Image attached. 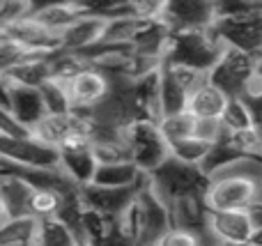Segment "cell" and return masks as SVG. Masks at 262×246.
Returning a JSON list of instances; mask_svg holds the SVG:
<instances>
[{"label":"cell","instance_id":"11","mask_svg":"<svg viewBox=\"0 0 262 246\" xmlns=\"http://www.w3.org/2000/svg\"><path fill=\"white\" fill-rule=\"evenodd\" d=\"M140 184V182H138ZM136 189H113V187H99V184H85L81 187L78 196H81V205L90 212L106 216L111 221H120L129 212L131 203L136 198Z\"/></svg>","mask_w":262,"mask_h":246},{"label":"cell","instance_id":"26","mask_svg":"<svg viewBox=\"0 0 262 246\" xmlns=\"http://www.w3.org/2000/svg\"><path fill=\"white\" fill-rule=\"evenodd\" d=\"M186 95L180 85L175 83V78L170 76V72L166 69V64L161 67V108L163 115H172V113H182L186 110Z\"/></svg>","mask_w":262,"mask_h":246},{"label":"cell","instance_id":"39","mask_svg":"<svg viewBox=\"0 0 262 246\" xmlns=\"http://www.w3.org/2000/svg\"><path fill=\"white\" fill-rule=\"evenodd\" d=\"M0 41H3V30H0Z\"/></svg>","mask_w":262,"mask_h":246},{"label":"cell","instance_id":"10","mask_svg":"<svg viewBox=\"0 0 262 246\" xmlns=\"http://www.w3.org/2000/svg\"><path fill=\"white\" fill-rule=\"evenodd\" d=\"M58 168L76 187L92 184L97 170V159L92 154L90 136H74L58 147Z\"/></svg>","mask_w":262,"mask_h":246},{"label":"cell","instance_id":"15","mask_svg":"<svg viewBox=\"0 0 262 246\" xmlns=\"http://www.w3.org/2000/svg\"><path fill=\"white\" fill-rule=\"evenodd\" d=\"M85 14H88L85 3H49V5H35L30 16L49 32L60 35Z\"/></svg>","mask_w":262,"mask_h":246},{"label":"cell","instance_id":"28","mask_svg":"<svg viewBox=\"0 0 262 246\" xmlns=\"http://www.w3.org/2000/svg\"><path fill=\"white\" fill-rule=\"evenodd\" d=\"M193 124H195L193 115L182 110V113L163 115L161 122H159V129H161L163 138L168 141V145H172V143H177V141H184V138L193 136Z\"/></svg>","mask_w":262,"mask_h":246},{"label":"cell","instance_id":"16","mask_svg":"<svg viewBox=\"0 0 262 246\" xmlns=\"http://www.w3.org/2000/svg\"><path fill=\"white\" fill-rule=\"evenodd\" d=\"M9 113L14 115V120H16L23 129L30 131L46 115L39 90H37V87H26V85H14V83H9Z\"/></svg>","mask_w":262,"mask_h":246},{"label":"cell","instance_id":"29","mask_svg":"<svg viewBox=\"0 0 262 246\" xmlns=\"http://www.w3.org/2000/svg\"><path fill=\"white\" fill-rule=\"evenodd\" d=\"M209 147H212L209 143L200 141V138H195V136H189V138H184V141L172 143L170 145V156L172 159H177V161H182V164L203 166Z\"/></svg>","mask_w":262,"mask_h":246},{"label":"cell","instance_id":"32","mask_svg":"<svg viewBox=\"0 0 262 246\" xmlns=\"http://www.w3.org/2000/svg\"><path fill=\"white\" fill-rule=\"evenodd\" d=\"M221 122H223V127H226L228 133H235V131H242V129L255 127L253 120H251V115H249V110L244 108V104H242L237 97H232V99L228 101V108H226V113H223Z\"/></svg>","mask_w":262,"mask_h":246},{"label":"cell","instance_id":"9","mask_svg":"<svg viewBox=\"0 0 262 246\" xmlns=\"http://www.w3.org/2000/svg\"><path fill=\"white\" fill-rule=\"evenodd\" d=\"M163 23L170 32L212 30L216 23V3L212 0H166Z\"/></svg>","mask_w":262,"mask_h":246},{"label":"cell","instance_id":"20","mask_svg":"<svg viewBox=\"0 0 262 246\" xmlns=\"http://www.w3.org/2000/svg\"><path fill=\"white\" fill-rule=\"evenodd\" d=\"M9 83L14 85H26V87H37L39 90L46 81H51V67H49V55L41 53H30L21 64L7 74Z\"/></svg>","mask_w":262,"mask_h":246},{"label":"cell","instance_id":"5","mask_svg":"<svg viewBox=\"0 0 262 246\" xmlns=\"http://www.w3.org/2000/svg\"><path fill=\"white\" fill-rule=\"evenodd\" d=\"M212 32L223 46L262 58V5L249 14L216 18Z\"/></svg>","mask_w":262,"mask_h":246},{"label":"cell","instance_id":"22","mask_svg":"<svg viewBox=\"0 0 262 246\" xmlns=\"http://www.w3.org/2000/svg\"><path fill=\"white\" fill-rule=\"evenodd\" d=\"M145 177L136 168L134 161H124V164H113V166H97L95 180L92 184L99 187H113V189H127V187H138V182Z\"/></svg>","mask_w":262,"mask_h":246},{"label":"cell","instance_id":"6","mask_svg":"<svg viewBox=\"0 0 262 246\" xmlns=\"http://www.w3.org/2000/svg\"><path fill=\"white\" fill-rule=\"evenodd\" d=\"M260 60L251 53H244L239 49H230L226 46L219 58V62L214 64V69L209 72V81L216 87H221L228 97H239L244 92V87L253 81V76L260 69Z\"/></svg>","mask_w":262,"mask_h":246},{"label":"cell","instance_id":"30","mask_svg":"<svg viewBox=\"0 0 262 246\" xmlns=\"http://www.w3.org/2000/svg\"><path fill=\"white\" fill-rule=\"evenodd\" d=\"M39 97H41V104H44L46 113H69V110H72L67 85L60 81H53V78L46 81L44 85L39 87Z\"/></svg>","mask_w":262,"mask_h":246},{"label":"cell","instance_id":"41","mask_svg":"<svg viewBox=\"0 0 262 246\" xmlns=\"http://www.w3.org/2000/svg\"><path fill=\"white\" fill-rule=\"evenodd\" d=\"M260 129H262V127H260Z\"/></svg>","mask_w":262,"mask_h":246},{"label":"cell","instance_id":"25","mask_svg":"<svg viewBox=\"0 0 262 246\" xmlns=\"http://www.w3.org/2000/svg\"><path fill=\"white\" fill-rule=\"evenodd\" d=\"M92 154L97 159V166H113L131 161V152L127 145V136L104 138V141H92Z\"/></svg>","mask_w":262,"mask_h":246},{"label":"cell","instance_id":"38","mask_svg":"<svg viewBox=\"0 0 262 246\" xmlns=\"http://www.w3.org/2000/svg\"><path fill=\"white\" fill-rule=\"evenodd\" d=\"M5 221H7V216H5V212H3V207H0V226L5 223Z\"/></svg>","mask_w":262,"mask_h":246},{"label":"cell","instance_id":"34","mask_svg":"<svg viewBox=\"0 0 262 246\" xmlns=\"http://www.w3.org/2000/svg\"><path fill=\"white\" fill-rule=\"evenodd\" d=\"M166 69L170 72V76L175 78V83L186 92V95H191L195 87H200L209 78V74L198 72V69H191V67H180V64H166Z\"/></svg>","mask_w":262,"mask_h":246},{"label":"cell","instance_id":"18","mask_svg":"<svg viewBox=\"0 0 262 246\" xmlns=\"http://www.w3.org/2000/svg\"><path fill=\"white\" fill-rule=\"evenodd\" d=\"M172 226L200 233L209 226V207L205 205V196H186L170 203Z\"/></svg>","mask_w":262,"mask_h":246},{"label":"cell","instance_id":"19","mask_svg":"<svg viewBox=\"0 0 262 246\" xmlns=\"http://www.w3.org/2000/svg\"><path fill=\"white\" fill-rule=\"evenodd\" d=\"M35 189L26 184L18 177H7L3 175L0 184V207H3L7 219H18V216H30V198Z\"/></svg>","mask_w":262,"mask_h":246},{"label":"cell","instance_id":"37","mask_svg":"<svg viewBox=\"0 0 262 246\" xmlns=\"http://www.w3.org/2000/svg\"><path fill=\"white\" fill-rule=\"evenodd\" d=\"M249 216L253 221V228H262V203H255L249 210Z\"/></svg>","mask_w":262,"mask_h":246},{"label":"cell","instance_id":"35","mask_svg":"<svg viewBox=\"0 0 262 246\" xmlns=\"http://www.w3.org/2000/svg\"><path fill=\"white\" fill-rule=\"evenodd\" d=\"M193 136L200 138V141H205V143H209V145H214V143L223 141V138L228 136V131H226L221 120H195Z\"/></svg>","mask_w":262,"mask_h":246},{"label":"cell","instance_id":"13","mask_svg":"<svg viewBox=\"0 0 262 246\" xmlns=\"http://www.w3.org/2000/svg\"><path fill=\"white\" fill-rule=\"evenodd\" d=\"M230 97L216 87L212 81H205L200 87H195L186 99V113L193 115L195 120H221L228 108Z\"/></svg>","mask_w":262,"mask_h":246},{"label":"cell","instance_id":"12","mask_svg":"<svg viewBox=\"0 0 262 246\" xmlns=\"http://www.w3.org/2000/svg\"><path fill=\"white\" fill-rule=\"evenodd\" d=\"M67 85V95L69 101H72V110H78V113H85V110L95 108L111 90V83L106 78L104 72H99L97 67H85L81 74L72 78Z\"/></svg>","mask_w":262,"mask_h":246},{"label":"cell","instance_id":"7","mask_svg":"<svg viewBox=\"0 0 262 246\" xmlns=\"http://www.w3.org/2000/svg\"><path fill=\"white\" fill-rule=\"evenodd\" d=\"M260 187L246 177H212L205 191V205L209 212H249L258 203Z\"/></svg>","mask_w":262,"mask_h":246},{"label":"cell","instance_id":"33","mask_svg":"<svg viewBox=\"0 0 262 246\" xmlns=\"http://www.w3.org/2000/svg\"><path fill=\"white\" fill-rule=\"evenodd\" d=\"M35 9L30 0H0V30L14 26L21 18H28Z\"/></svg>","mask_w":262,"mask_h":246},{"label":"cell","instance_id":"3","mask_svg":"<svg viewBox=\"0 0 262 246\" xmlns=\"http://www.w3.org/2000/svg\"><path fill=\"white\" fill-rule=\"evenodd\" d=\"M152 189L170 205L186 196H205L209 187V177L203 173L200 166H189L168 156L152 175H149Z\"/></svg>","mask_w":262,"mask_h":246},{"label":"cell","instance_id":"36","mask_svg":"<svg viewBox=\"0 0 262 246\" xmlns=\"http://www.w3.org/2000/svg\"><path fill=\"white\" fill-rule=\"evenodd\" d=\"M157 246H200V239L193 230L180 228V226H170L168 233L159 239Z\"/></svg>","mask_w":262,"mask_h":246},{"label":"cell","instance_id":"21","mask_svg":"<svg viewBox=\"0 0 262 246\" xmlns=\"http://www.w3.org/2000/svg\"><path fill=\"white\" fill-rule=\"evenodd\" d=\"M32 246H81V242L60 216H49V219H37Z\"/></svg>","mask_w":262,"mask_h":246},{"label":"cell","instance_id":"24","mask_svg":"<svg viewBox=\"0 0 262 246\" xmlns=\"http://www.w3.org/2000/svg\"><path fill=\"white\" fill-rule=\"evenodd\" d=\"M37 233L35 216H18L7 219L0 226V244H16V246H32Z\"/></svg>","mask_w":262,"mask_h":246},{"label":"cell","instance_id":"27","mask_svg":"<svg viewBox=\"0 0 262 246\" xmlns=\"http://www.w3.org/2000/svg\"><path fill=\"white\" fill-rule=\"evenodd\" d=\"M64 196H67V193H60V191H55V189H35L32 198H30V216H35V219L58 216L60 207H62V203H64Z\"/></svg>","mask_w":262,"mask_h":246},{"label":"cell","instance_id":"4","mask_svg":"<svg viewBox=\"0 0 262 246\" xmlns=\"http://www.w3.org/2000/svg\"><path fill=\"white\" fill-rule=\"evenodd\" d=\"M127 136V145L131 152V161L136 164V168L145 175H152L163 161H168L170 156V145L163 138L161 129L157 122L149 120H136L127 127L124 131Z\"/></svg>","mask_w":262,"mask_h":246},{"label":"cell","instance_id":"2","mask_svg":"<svg viewBox=\"0 0 262 246\" xmlns=\"http://www.w3.org/2000/svg\"><path fill=\"white\" fill-rule=\"evenodd\" d=\"M226 46L214 37L212 30H193V32H172L166 49V64H180L198 72L209 74L219 62Z\"/></svg>","mask_w":262,"mask_h":246},{"label":"cell","instance_id":"8","mask_svg":"<svg viewBox=\"0 0 262 246\" xmlns=\"http://www.w3.org/2000/svg\"><path fill=\"white\" fill-rule=\"evenodd\" d=\"M30 136L46 147L58 150L60 145L74 136H90V120L78 110L69 113H46L35 127L30 129Z\"/></svg>","mask_w":262,"mask_h":246},{"label":"cell","instance_id":"1","mask_svg":"<svg viewBox=\"0 0 262 246\" xmlns=\"http://www.w3.org/2000/svg\"><path fill=\"white\" fill-rule=\"evenodd\" d=\"M120 223L136 246H157L172 226L170 205L152 189L149 175L140 180L134 203L127 214L120 219Z\"/></svg>","mask_w":262,"mask_h":246},{"label":"cell","instance_id":"31","mask_svg":"<svg viewBox=\"0 0 262 246\" xmlns=\"http://www.w3.org/2000/svg\"><path fill=\"white\" fill-rule=\"evenodd\" d=\"M237 99H239L242 104H244V108L249 110V115H251L255 127H262V74H260V69L253 76V81L244 87V92H242Z\"/></svg>","mask_w":262,"mask_h":246},{"label":"cell","instance_id":"17","mask_svg":"<svg viewBox=\"0 0 262 246\" xmlns=\"http://www.w3.org/2000/svg\"><path fill=\"white\" fill-rule=\"evenodd\" d=\"M209 226L223 244H249L255 230L249 212H209Z\"/></svg>","mask_w":262,"mask_h":246},{"label":"cell","instance_id":"14","mask_svg":"<svg viewBox=\"0 0 262 246\" xmlns=\"http://www.w3.org/2000/svg\"><path fill=\"white\" fill-rule=\"evenodd\" d=\"M106 21L95 14H85L76 23L60 32V49L62 51H74V53H83V51L92 49L95 44H99L101 35H104Z\"/></svg>","mask_w":262,"mask_h":246},{"label":"cell","instance_id":"23","mask_svg":"<svg viewBox=\"0 0 262 246\" xmlns=\"http://www.w3.org/2000/svg\"><path fill=\"white\" fill-rule=\"evenodd\" d=\"M49 67H51V78L60 83H69L76 74H81L88 64V60L81 53H74V51H55L49 55Z\"/></svg>","mask_w":262,"mask_h":246},{"label":"cell","instance_id":"40","mask_svg":"<svg viewBox=\"0 0 262 246\" xmlns=\"http://www.w3.org/2000/svg\"><path fill=\"white\" fill-rule=\"evenodd\" d=\"M260 74H262V60H260Z\"/></svg>","mask_w":262,"mask_h":246}]
</instances>
